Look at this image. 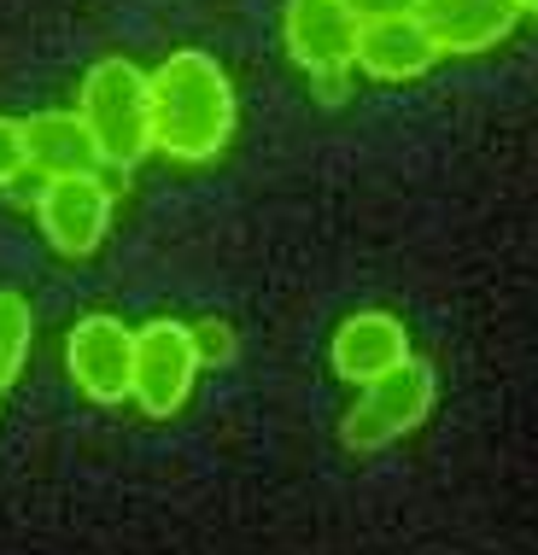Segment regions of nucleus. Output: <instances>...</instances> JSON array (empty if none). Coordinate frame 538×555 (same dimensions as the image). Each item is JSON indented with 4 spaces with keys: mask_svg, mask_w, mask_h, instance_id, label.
<instances>
[{
    "mask_svg": "<svg viewBox=\"0 0 538 555\" xmlns=\"http://www.w3.org/2000/svg\"><path fill=\"white\" fill-rule=\"evenodd\" d=\"M153 77V153L176 164H212L241 129L234 77L205 48L164 53Z\"/></svg>",
    "mask_w": 538,
    "mask_h": 555,
    "instance_id": "nucleus-1",
    "label": "nucleus"
},
{
    "mask_svg": "<svg viewBox=\"0 0 538 555\" xmlns=\"http://www.w3.org/2000/svg\"><path fill=\"white\" fill-rule=\"evenodd\" d=\"M77 117L100 153V170H134L153 153V77L134 59L106 53L82 70Z\"/></svg>",
    "mask_w": 538,
    "mask_h": 555,
    "instance_id": "nucleus-2",
    "label": "nucleus"
},
{
    "mask_svg": "<svg viewBox=\"0 0 538 555\" xmlns=\"http://www.w3.org/2000/svg\"><path fill=\"white\" fill-rule=\"evenodd\" d=\"M433 398H439V380H433L427 363H398L393 374L357 386V403L340 415V444L357 450V456H375V450L410 439L415 427L433 415Z\"/></svg>",
    "mask_w": 538,
    "mask_h": 555,
    "instance_id": "nucleus-3",
    "label": "nucleus"
},
{
    "mask_svg": "<svg viewBox=\"0 0 538 555\" xmlns=\"http://www.w3.org/2000/svg\"><path fill=\"white\" fill-rule=\"evenodd\" d=\"M193 380H200V351H193L188 322L158 317L134 327V374H129V403L146 422H170L188 410Z\"/></svg>",
    "mask_w": 538,
    "mask_h": 555,
    "instance_id": "nucleus-4",
    "label": "nucleus"
},
{
    "mask_svg": "<svg viewBox=\"0 0 538 555\" xmlns=\"http://www.w3.org/2000/svg\"><path fill=\"white\" fill-rule=\"evenodd\" d=\"M112 205H117V193L100 182V170L53 176V182H41V193H36L41 240L71 263L94 258V251L106 246V234H112Z\"/></svg>",
    "mask_w": 538,
    "mask_h": 555,
    "instance_id": "nucleus-5",
    "label": "nucleus"
},
{
    "mask_svg": "<svg viewBox=\"0 0 538 555\" xmlns=\"http://www.w3.org/2000/svg\"><path fill=\"white\" fill-rule=\"evenodd\" d=\"M65 374L71 386L100 403V410H112V403H129V374H134V327L106 317V310H94V317H82L77 327L65 334Z\"/></svg>",
    "mask_w": 538,
    "mask_h": 555,
    "instance_id": "nucleus-6",
    "label": "nucleus"
},
{
    "mask_svg": "<svg viewBox=\"0 0 538 555\" xmlns=\"http://www.w3.org/2000/svg\"><path fill=\"white\" fill-rule=\"evenodd\" d=\"M357 36H363V18L346 0H287L281 7V48L293 65H305V77L310 70H351Z\"/></svg>",
    "mask_w": 538,
    "mask_h": 555,
    "instance_id": "nucleus-7",
    "label": "nucleus"
},
{
    "mask_svg": "<svg viewBox=\"0 0 538 555\" xmlns=\"http://www.w3.org/2000/svg\"><path fill=\"white\" fill-rule=\"evenodd\" d=\"M415 24L433 36V48L469 59V53H491L515 36L521 7L515 0H415Z\"/></svg>",
    "mask_w": 538,
    "mask_h": 555,
    "instance_id": "nucleus-8",
    "label": "nucleus"
},
{
    "mask_svg": "<svg viewBox=\"0 0 538 555\" xmlns=\"http://www.w3.org/2000/svg\"><path fill=\"white\" fill-rule=\"evenodd\" d=\"M328 363H334L340 380L369 386L381 374H393L398 363H410V327H404L393 310H357L334 327L328 339Z\"/></svg>",
    "mask_w": 538,
    "mask_h": 555,
    "instance_id": "nucleus-9",
    "label": "nucleus"
},
{
    "mask_svg": "<svg viewBox=\"0 0 538 555\" xmlns=\"http://www.w3.org/2000/svg\"><path fill=\"white\" fill-rule=\"evenodd\" d=\"M439 65V48L415 12H393V18H363V36H357V65L369 82H415Z\"/></svg>",
    "mask_w": 538,
    "mask_h": 555,
    "instance_id": "nucleus-10",
    "label": "nucleus"
},
{
    "mask_svg": "<svg viewBox=\"0 0 538 555\" xmlns=\"http://www.w3.org/2000/svg\"><path fill=\"white\" fill-rule=\"evenodd\" d=\"M24 141H29V170H36L41 182L100 170V153H94V141H88L77 106L71 112H29L24 117Z\"/></svg>",
    "mask_w": 538,
    "mask_h": 555,
    "instance_id": "nucleus-11",
    "label": "nucleus"
},
{
    "mask_svg": "<svg viewBox=\"0 0 538 555\" xmlns=\"http://www.w3.org/2000/svg\"><path fill=\"white\" fill-rule=\"evenodd\" d=\"M29 345H36V310L24 293L0 287V392L18 386V374L29 363Z\"/></svg>",
    "mask_w": 538,
    "mask_h": 555,
    "instance_id": "nucleus-12",
    "label": "nucleus"
},
{
    "mask_svg": "<svg viewBox=\"0 0 538 555\" xmlns=\"http://www.w3.org/2000/svg\"><path fill=\"white\" fill-rule=\"evenodd\" d=\"M188 334H193V351H200V369H229L234 351H241V334H234V322H222V317L188 322Z\"/></svg>",
    "mask_w": 538,
    "mask_h": 555,
    "instance_id": "nucleus-13",
    "label": "nucleus"
},
{
    "mask_svg": "<svg viewBox=\"0 0 538 555\" xmlns=\"http://www.w3.org/2000/svg\"><path fill=\"white\" fill-rule=\"evenodd\" d=\"M29 176V141H24V117L0 112V188H18Z\"/></svg>",
    "mask_w": 538,
    "mask_h": 555,
    "instance_id": "nucleus-14",
    "label": "nucleus"
},
{
    "mask_svg": "<svg viewBox=\"0 0 538 555\" xmlns=\"http://www.w3.org/2000/svg\"><path fill=\"white\" fill-rule=\"evenodd\" d=\"M310 100H317L322 112L346 106L351 100V70H310Z\"/></svg>",
    "mask_w": 538,
    "mask_h": 555,
    "instance_id": "nucleus-15",
    "label": "nucleus"
},
{
    "mask_svg": "<svg viewBox=\"0 0 538 555\" xmlns=\"http://www.w3.org/2000/svg\"><path fill=\"white\" fill-rule=\"evenodd\" d=\"M357 18H393V12H410L415 0H346Z\"/></svg>",
    "mask_w": 538,
    "mask_h": 555,
    "instance_id": "nucleus-16",
    "label": "nucleus"
},
{
    "mask_svg": "<svg viewBox=\"0 0 538 555\" xmlns=\"http://www.w3.org/2000/svg\"><path fill=\"white\" fill-rule=\"evenodd\" d=\"M515 7H521V12H533V18H538V0H515Z\"/></svg>",
    "mask_w": 538,
    "mask_h": 555,
    "instance_id": "nucleus-17",
    "label": "nucleus"
}]
</instances>
